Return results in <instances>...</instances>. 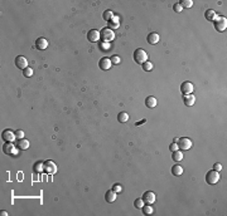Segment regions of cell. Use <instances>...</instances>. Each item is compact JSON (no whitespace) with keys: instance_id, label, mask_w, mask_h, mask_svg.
Masks as SVG:
<instances>
[{"instance_id":"obj_1","label":"cell","mask_w":227,"mask_h":216,"mask_svg":"<svg viewBox=\"0 0 227 216\" xmlns=\"http://www.w3.org/2000/svg\"><path fill=\"white\" fill-rule=\"evenodd\" d=\"M134 60L138 63V64H143L148 60V54L144 49L141 48H138L134 50Z\"/></svg>"},{"instance_id":"obj_2","label":"cell","mask_w":227,"mask_h":216,"mask_svg":"<svg viewBox=\"0 0 227 216\" xmlns=\"http://www.w3.org/2000/svg\"><path fill=\"white\" fill-rule=\"evenodd\" d=\"M3 152L9 156H16L19 152V148L14 145V142H5V145L3 146Z\"/></svg>"},{"instance_id":"obj_3","label":"cell","mask_w":227,"mask_h":216,"mask_svg":"<svg viewBox=\"0 0 227 216\" xmlns=\"http://www.w3.org/2000/svg\"><path fill=\"white\" fill-rule=\"evenodd\" d=\"M220 181V173L216 170H211L206 173V182L208 185H214Z\"/></svg>"},{"instance_id":"obj_4","label":"cell","mask_w":227,"mask_h":216,"mask_svg":"<svg viewBox=\"0 0 227 216\" xmlns=\"http://www.w3.org/2000/svg\"><path fill=\"white\" fill-rule=\"evenodd\" d=\"M100 35H101L102 42L110 43L111 40L115 39V33H114V30L110 29V28H103V29L100 32Z\"/></svg>"},{"instance_id":"obj_5","label":"cell","mask_w":227,"mask_h":216,"mask_svg":"<svg viewBox=\"0 0 227 216\" xmlns=\"http://www.w3.org/2000/svg\"><path fill=\"white\" fill-rule=\"evenodd\" d=\"M213 24L217 32H225L227 28V19L225 16H217L213 20Z\"/></svg>"},{"instance_id":"obj_6","label":"cell","mask_w":227,"mask_h":216,"mask_svg":"<svg viewBox=\"0 0 227 216\" xmlns=\"http://www.w3.org/2000/svg\"><path fill=\"white\" fill-rule=\"evenodd\" d=\"M2 138L5 142H14L16 139V136H15V132H13L10 128H6L2 132Z\"/></svg>"},{"instance_id":"obj_7","label":"cell","mask_w":227,"mask_h":216,"mask_svg":"<svg viewBox=\"0 0 227 216\" xmlns=\"http://www.w3.org/2000/svg\"><path fill=\"white\" fill-rule=\"evenodd\" d=\"M178 147L179 149H184V151H187V149H189L192 147V141L189 139L188 137H182L178 139Z\"/></svg>"},{"instance_id":"obj_8","label":"cell","mask_w":227,"mask_h":216,"mask_svg":"<svg viewBox=\"0 0 227 216\" xmlns=\"http://www.w3.org/2000/svg\"><path fill=\"white\" fill-rule=\"evenodd\" d=\"M44 172L48 173V175H54L57 172V166L53 161L48 159V161L44 162Z\"/></svg>"},{"instance_id":"obj_9","label":"cell","mask_w":227,"mask_h":216,"mask_svg":"<svg viewBox=\"0 0 227 216\" xmlns=\"http://www.w3.org/2000/svg\"><path fill=\"white\" fill-rule=\"evenodd\" d=\"M15 65L16 68L24 70L25 68H28V60L25 57H23V55H18V57L15 58Z\"/></svg>"},{"instance_id":"obj_10","label":"cell","mask_w":227,"mask_h":216,"mask_svg":"<svg viewBox=\"0 0 227 216\" xmlns=\"http://www.w3.org/2000/svg\"><path fill=\"white\" fill-rule=\"evenodd\" d=\"M100 38H101V35H100V32H99L97 29H91V30H88V33H87V39H88V42L96 43V42H99Z\"/></svg>"},{"instance_id":"obj_11","label":"cell","mask_w":227,"mask_h":216,"mask_svg":"<svg viewBox=\"0 0 227 216\" xmlns=\"http://www.w3.org/2000/svg\"><path fill=\"white\" fill-rule=\"evenodd\" d=\"M193 89H194V86L191 82H183L181 84V92L183 94H192Z\"/></svg>"},{"instance_id":"obj_12","label":"cell","mask_w":227,"mask_h":216,"mask_svg":"<svg viewBox=\"0 0 227 216\" xmlns=\"http://www.w3.org/2000/svg\"><path fill=\"white\" fill-rule=\"evenodd\" d=\"M141 199L144 200V202H145V204L151 205L153 202H155V200H157V196H155V194H154V192H151V191H146V192H144V195H143V197H141Z\"/></svg>"},{"instance_id":"obj_13","label":"cell","mask_w":227,"mask_h":216,"mask_svg":"<svg viewBox=\"0 0 227 216\" xmlns=\"http://www.w3.org/2000/svg\"><path fill=\"white\" fill-rule=\"evenodd\" d=\"M47 46H48V40H47L45 38H43V36H41V38H38L35 40V48L37 49L44 50V49H47Z\"/></svg>"},{"instance_id":"obj_14","label":"cell","mask_w":227,"mask_h":216,"mask_svg":"<svg viewBox=\"0 0 227 216\" xmlns=\"http://www.w3.org/2000/svg\"><path fill=\"white\" fill-rule=\"evenodd\" d=\"M111 59L110 58H101L100 62H99V67L102 69V70H109L111 68Z\"/></svg>"},{"instance_id":"obj_15","label":"cell","mask_w":227,"mask_h":216,"mask_svg":"<svg viewBox=\"0 0 227 216\" xmlns=\"http://www.w3.org/2000/svg\"><path fill=\"white\" fill-rule=\"evenodd\" d=\"M107 23H109L110 29H117V28L120 26V18L117 15H114Z\"/></svg>"},{"instance_id":"obj_16","label":"cell","mask_w":227,"mask_h":216,"mask_svg":"<svg viewBox=\"0 0 227 216\" xmlns=\"http://www.w3.org/2000/svg\"><path fill=\"white\" fill-rule=\"evenodd\" d=\"M183 102L186 106L191 107L196 103V97L193 94H183Z\"/></svg>"},{"instance_id":"obj_17","label":"cell","mask_w":227,"mask_h":216,"mask_svg":"<svg viewBox=\"0 0 227 216\" xmlns=\"http://www.w3.org/2000/svg\"><path fill=\"white\" fill-rule=\"evenodd\" d=\"M146 40H148V43H149V44L154 45V44H157V43L160 40V36H159V34H158V33H150V34L148 35Z\"/></svg>"},{"instance_id":"obj_18","label":"cell","mask_w":227,"mask_h":216,"mask_svg":"<svg viewBox=\"0 0 227 216\" xmlns=\"http://www.w3.org/2000/svg\"><path fill=\"white\" fill-rule=\"evenodd\" d=\"M16 147L19 149H28L29 148V141L25 139V138H20V139H18V142H16Z\"/></svg>"},{"instance_id":"obj_19","label":"cell","mask_w":227,"mask_h":216,"mask_svg":"<svg viewBox=\"0 0 227 216\" xmlns=\"http://www.w3.org/2000/svg\"><path fill=\"white\" fill-rule=\"evenodd\" d=\"M105 200L107 201V202H115V200H116V192L114 191V190H109L106 194H105Z\"/></svg>"},{"instance_id":"obj_20","label":"cell","mask_w":227,"mask_h":216,"mask_svg":"<svg viewBox=\"0 0 227 216\" xmlns=\"http://www.w3.org/2000/svg\"><path fill=\"white\" fill-rule=\"evenodd\" d=\"M157 98L155 97H153V96H150V97H148L146 99H145V106L148 107V108H155L157 107Z\"/></svg>"},{"instance_id":"obj_21","label":"cell","mask_w":227,"mask_h":216,"mask_svg":"<svg viewBox=\"0 0 227 216\" xmlns=\"http://www.w3.org/2000/svg\"><path fill=\"white\" fill-rule=\"evenodd\" d=\"M204 16H206L207 20H212L213 22L217 18V14H216L214 10H212V9H208V10H206V13H204Z\"/></svg>"},{"instance_id":"obj_22","label":"cell","mask_w":227,"mask_h":216,"mask_svg":"<svg viewBox=\"0 0 227 216\" xmlns=\"http://www.w3.org/2000/svg\"><path fill=\"white\" fill-rule=\"evenodd\" d=\"M172 158L174 159V161H177V162H181L182 159L184 158V156H183V152L181 151V149H177V151H174V152H173V155H172Z\"/></svg>"},{"instance_id":"obj_23","label":"cell","mask_w":227,"mask_h":216,"mask_svg":"<svg viewBox=\"0 0 227 216\" xmlns=\"http://www.w3.org/2000/svg\"><path fill=\"white\" fill-rule=\"evenodd\" d=\"M183 167L182 166H179V165H174L173 167H172V173L174 175V176H181L182 173H183Z\"/></svg>"},{"instance_id":"obj_24","label":"cell","mask_w":227,"mask_h":216,"mask_svg":"<svg viewBox=\"0 0 227 216\" xmlns=\"http://www.w3.org/2000/svg\"><path fill=\"white\" fill-rule=\"evenodd\" d=\"M117 119H119V122H121V123H125V122L129 121V115L126 113V112H120V113L117 115Z\"/></svg>"},{"instance_id":"obj_25","label":"cell","mask_w":227,"mask_h":216,"mask_svg":"<svg viewBox=\"0 0 227 216\" xmlns=\"http://www.w3.org/2000/svg\"><path fill=\"white\" fill-rule=\"evenodd\" d=\"M141 67H143V69H144L145 72H150V70H153L154 65H153V63H151V62L146 60L145 63H143V64H141Z\"/></svg>"},{"instance_id":"obj_26","label":"cell","mask_w":227,"mask_h":216,"mask_svg":"<svg viewBox=\"0 0 227 216\" xmlns=\"http://www.w3.org/2000/svg\"><path fill=\"white\" fill-rule=\"evenodd\" d=\"M99 48H100L102 52H107V50H110L111 45H110V43H107V42H100Z\"/></svg>"},{"instance_id":"obj_27","label":"cell","mask_w":227,"mask_h":216,"mask_svg":"<svg viewBox=\"0 0 227 216\" xmlns=\"http://www.w3.org/2000/svg\"><path fill=\"white\" fill-rule=\"evenodd\" d=\"M34 171L35 172H43L44 171V163L42 161H38L35 165H34Z\"/></svg>"},{"instance_id":"obj_28","label":"cell","mask_w":227,"mask_h":216,"mask_svg":"<svg viewBox=\"0 0 227 216\" xmlns=\"http://www.w3.org/2000/svg\"><path fill=\"white\" fill-rule=\"evenodd\" d=\"M141 210H143L144 215H151V214L154 212V209L151 207V206H150L149 204H148V205H144V206H143V209H141Z\"/></svg>"},{"instance_id":"obj_29","label":"cell","mask_w":227,"mask_h":216,"mask_svg":"<svg viewBox=\"0 0 227 216\" xmlns=\"http://www.w3.org/2000/svg\"><path fill=\"white\" fill-rule=\"evenodd\" d=\"M112 16H114V13L111 10H106V12H103V14H102L103 20H106V22H109Z\"/></svg>"},{"instance_id":"obj_30","label":"cell","mask_w":227,"mask_h":216,"mask_svg":"<svg viewBox=\"0 0 227 216\" xmlns=\"http://www.w3.org/2000/svg\"><path fill=\"white\" fill-rule=\"evenodd\" d=\"M179 4H181L182 5V8H192V5H193V2H192V0H182V2L181 3H179Z\"/></svg>"},{"instance_id":"obj_31","label":"cell","mask_w":227,"mask_h":216,"mask_svg":"<svg viewBox=\"0 0 227 216\" xmlns=\"http://www.w3.org/2000/svg\"><path fill=\"white\" fill-rule=\"evenodd\" d=\"M23 76H24L25 78H31V77L33 76V69H32V68H29V67L25 68V69L23 70Z\"/></svg>"},{"instance_id":"obj_32","label":"cell","mask_w":227,"mask_h":216,"mask_svg":"<svg viewBox=\"0 0 227 216\" xmlns=\"http://www.w3.org/2000/svg\"><path fill=\"white\" fill-rule=\"evenodd\" d=\"M134 206L136 209H143V206H144V200L143 199H136L134 201Z\"/></svg>"},{"instance_id":"obj_33","label":"cell","mask_w":227,"mask_h":216,"mask_svg":"<svg viewBox=\"0 0 227 216\" xmlns=\"http://www.w3.org/2000/svg\"><path fill=\"white\" fill-rule=\"evenodd\" d=\"M120 62H121V59H120L119 55H112V57H111V63L112 64L117 65V64H120Z\"/></svg>"},{"instance_id":"obj_34","label":"cell","mask_w":227,"mask_h":216,"mask_svg":"<svg viewBox=\"0 0 227 216\" xmlns=\"http://www.w3.org/2000/svg\"><path fill=\"white\" fill-rule=\"evenodd\" d=\"M112 190L115 191L116 194H119V192H121V191H122V186H121V185H119V183H115V185L112 186Z\"/></svg>"},{"instance_id":"obj_35","label":"cell","mask_w":227,"mask_h":216,"mask_svg":"<svg viewBox=\"0 0 227 216\" xmlns=\"http://www.w3.org/2000/svg\"><path fill=\"white\" fill-rule=\"evenodd\" d=\"M173 9H174V12H177V13H181V12L183 10L182 5L179 4V3H175V4H174V6H173Z\"/></svg>"},{"instance_id":"obj_36","label":"cell","mask_w":227,"mask_h":216,"mask_svg":"<svg viewBox=\"0 0 227 216\" xmlns=\"http://www.w3.org/2000/svg\"><path fill=\"white\" fill-rule=\"evenodd\" d=\"M15 136H16V139L24 138V132H23L22 129H18V131H15Z\"/></svg>"},{"instance_id":"obj_37","label":"cell","mask_w":227,"mask_h":216,"mask_svg":"<svg viewBox=\"0 0 227 216\" xmlns=\"http://www.w3.org/2000/svg\"><path fill=\"white\" fill-rule=\"evenodd\" d=\"M169 149H170V151H172V152H174V151H177V149H179V147H178V143L173 142L172 145L169 146Z\"/></svg>"},{"instance_id":"obj_38","label":"cell","mask_w":227,"mask_h":216,"mask_svg":"<svg viewBox=\"0 0 227 216\" xmlns=\"http://www.w3.org/2000/svg\"><path fill=\"white\" fill-rule=\"evenodd\" d=\"M213 170H216V171H221L222 170V166H221V163H214L213 165Z\"/></svg>"},{"instance_id":"obj_39","label":"cell","mask_w":227,"mask_h":216,"mask_svg":"<svg viewBox=\"0 0 227 216\" xmlns=\"http://www.w3.org/2000/svg\"><path fill=\"white\" fill-rule=\"evenodd\" d=\"M145 122H146V119H145V118H144V119H143V121H140V122H138V123H136V125H138V126H139V125H141V123H145Z\"/></svg>"},{"instance_id":"obj_40","label":"cell","mask_w":227,"mask_h":216,"mask_svg":"<svg viewBox=\"0 0 227 216\" xmlns=\"http://www.w3.org/2000/svg\"><path fill=\"white\" fill-rule=\"evenodd\" d=\"M0 215H2V216H8V212L6 211H2V212H0Z\"/></svg>"}]
</instances>
